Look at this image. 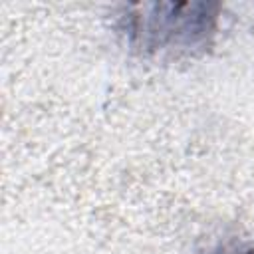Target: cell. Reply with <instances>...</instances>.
<instances>
[{
  "label": "cell",
  "instance_id": "cell-1",
  "mask_svg": "<svg viewBox=\"0 0 254 254\" xmlns=\"http://www.w3.org/2000/svg\"><path fill=\"white\" fill-rule=\"evenodd\" d=\"M131 16L129 32L141 48L153 52H189L200 48L212 34L214 6L151 4Z\"/></svg>",
  "mask_w": 254,
  "mask_h": 254
},
{
  "label": "cell",
  "instance_id": "cell-2",
  "mask_svg": "<svg viewBox=\"0 0 254 254\" xmlns=\"http://www.w3.org/2000/svg\"><path fill=\"white\" fill-rule=\"evenodd\" d=\"M232 254H254V248H246V250H238V252H232Z\"/></svg>",
  "mask_w": 254,
  "mask_h": 254
}]
</instances>
